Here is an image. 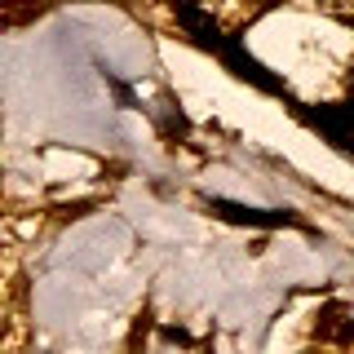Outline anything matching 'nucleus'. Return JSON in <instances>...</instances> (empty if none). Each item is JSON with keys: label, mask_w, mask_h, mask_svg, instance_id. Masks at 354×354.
<instances>
[{"label": "nucleus", "mask_w": 354, "mask_h": 354, "mask_svg": "<svg viewBox=\"0 0 354 354\" xmlns=\"http://www.w3.org/2000/svg\"><path fill=\"white\" fill-rule=\"evenodd\" d=\"M208 213H217L221 221H239V226H297L292 213H266V208H243L230 199H208Z\"/></svg>", "instance_id": "nucleus-1"}, {"label": "nucleus", "mask_w": 354, "mask_h": 354, "mask_svg": "<svg viewBox=\"0 0 354 354\" xmlns=\"http://www.w3.org/2000/svg\"><path fill=\"white\" fill-rule=\"evenodd\" d=\"M350 84H354V75H350Z\"/></svg>", "instance_id": "nucleus-2"}]
</instances>
